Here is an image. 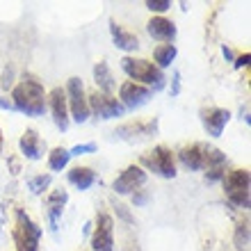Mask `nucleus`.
Returning a JSON list of instances; mask_svg holds the SVG:
<instances>
[{
	"label": "nucleus",
	"instance_id": "aec40b11",
	"mask_svg": "<svg viewBox=\"0 0 251 251\" xmlns=\"http://www.w3.org/2000/svg\"><path fill=\"white\" fill-rule=\"evenodd\" d=\"M94 82H96V92L112 96V92H114V78H112L110 66H107L105 62H99V64L94 66Z\"/></svg>",
	"mask_w": 251,
	"mask_h": 251
},
{
	"label": "nucleus",
	"instance_id": "b1692460",
	"mask_svg": "<svg viewBox=\"0 0 251 251\" xmlns=\"http://www.w3.org/2000/svg\"><path fill=\"white\" fill-rule=\"evenodd\" d=\"M50 183H53V176H50V174H37L32 178H27V190L39 197V194H44V192L50 187Z\"/></svg>",
	"mask_w": 251,
	"mask_h": 251
},
{
	"label": "nucleus",
	"instance_id": "7ed1b4c3",
	"mask_svg": "<svg viewBox=\"0 0 251 251\" xmlns=\"http://www.w3.org/2000/svg\"><path fill=\"white\" fill-rule=\"evenodd\" d=\"M14 217H16V226L12 231V238L16 251H39V240L41 233H44L41 226L37 222H32V217L23 208H16Z\"/></svg>",
	"mask_w": 251,
	"mask_h": 251
},
{
	"label": "nucleus",
	"instance_id": "f03ea898",
	"mask_svg": "<svg viewBox=\"0 0 251 251\" xmlns=\"http://www.w3.org/2000/svg\"><path fill=\"white\" fill-rule=\"evenodd\" d=\"M121 69H124V73L132 80V82L149 87V89H153V94L160 92L167 82L165 71H160L153 62L142 60V57H130V55H126V57H121Z\"/></svg>",
	"mask_w": 251,
	"mask_h": 251
},
{
	"label": "nucleus",
	"instance_id": "f257e3e1",
	"mask_svg": "<svg viewBox=\"0 0 251 251\" xmlns=\"http://www.w3.org/2000/svg\"><path fill=\"white\" fill-rule=\"evenodd\" d=\"M12 103L16 112H23L27 117H41L48 107V94L34 75H23L12 87Z\"/></svg>",
	"mask_w": 251,
	"mask_h": 251
},
{
	"label": "nucleus",
	"instance_id": "412c9836",
	"mask_svg": "<svg viewBox=\"0 0 251 251\" xmlns=\"http://www.w3.org/2000/svg\"><path fill=\"white\" fill-rule=\"evenodd\" d=\"M176 55H178V48L174 46V44H160V46L153 50V60H155L153 64L162 71L167 66H172V62L176 60Z\"/></svg>",
	"mask_w": 251,
	"mask_h": 251
},
{
	"label": "nucleus",
	"instance_id": "c9c22d12",
	"mask_svg": "<svg viewBox=\"0 0 251 251\" xmlns=\"http://www.w3.org/2000/svg\"><path fill=\"white\" fill-rule=\"evenodd\" d=\"M9 165H12V174H19V162H16V160H9Z\"/></svg>",
	"mask_w": 251,
	"mask_h": 251
},
{
	"label": "nucleus",
	"instance_id": "ddd939ff",
	"mask_svg": "<svg viewBox=\"0 0 251 251\" xmlns=\"http://www.w3.org/2000/svg\"><path fill=\"white\" fill-rule=\"evenodd\" d=\"M205 151H208V144H201V142L183 146L178 151L180 167L187 169V172H203L205 169Z\"/></svg>",
	"mask_w": 251,
	"mask_h": 251
},
{
	"label": "nucleus",
	"instance_id": "bb28decb",
	"mask_svg": "<svg viewBox=\"0 0 251 251\" xmlns=\"http://www.w3.org/2000/svg\"><path fill=\"white\" fill-rule=\"evenodd\" d=\"M146 7L155 14H162L167 9H172V0H146Z\"/></svg>",
	"mask_w": 251,
	"mask_h": 251
},
{
	"label": "nucleus",
	"instance_id": "e433bc0d",
	"mask_svg": "<svg viewBox=\"0 0 251 251\" xmlns=\"http://www.w3.org/2000/svg\"><path fill=\"white\" fill-rule=\"evenodd\" d=\"M0 149H2V132H0Z\"/></svg>",
	"mask_w": 251,
	"mask_h": 251
},
{
	"label": "nucleus",
	"instance_id": "4468645a",
	"mask_svg": "<svg viewBox=\"0 0 251 251\" xmlns=\"http://www.w3.org/2000/svg\"><path fill=\"white\" fill-rule=\"evenodd\" d=\"M158 132V119L149 121V124H142V121H130V124L119 126L114 135L119 139H126V142H139V139H146Z\"/></svg>",
	"mask_w": 251,
	"mask_h": 251
},
{
	"label": "nucleus",
	"instance_id": "9b49d317",
	"mask_svg": "<svg viewBox=\"0 0 251 251\" xmlns=\"http://www.w3.org/2000/svg\"><path fill=\"white\" fill-rule=\"evenodd\" d=\"M201 126L210 137H222L226 124L231 121V112L226 107H203L201 110Z\"/></svg>",
	"mask_w": 251,
	"mask_h": 251
},
{
	"label": "nucleus",
	"instance_id": "c756f323",
	"mask_svg": "<svg viewBox=\"0 0 251 251\" xmlns=\"http://www.w3.org/2000/svg\"><path fill=\"white\" fill-rule=\"evenodd\" d=\"M114 210H117V215H119V217L124 219L126 224H132V222H135V217H132L130 210H128V208H126L124 203H114Z\"/></svg>",
	"mask_w": 251,
	"mask_h": 251
},
{
	"label": "nucleus",
	"instance_id": "473e14b6",
	"mask_svg": "<svg viewBox=\"0 0 251 251\" xmlns=\"http://www.w3.org/2000/svg\"><path fill=\"white\" fill-rule=\"evenodd\" d=\"M0 110H16V107H14L12 100H2V99H0Z\"/></svg>",
	"mask_w": 251,
	"mask_h": 251
},
{
	"label": "nucleus",
	"instance_id": "72a5a7b5",
	"mask_svg": "<svg viewBox=\"0 0 251 251\" xmlns=\"http://www.w3.org/2000/svg\"><path fill=\"white\" fill-rule=\"evenodd\" d=\"M178 80H180V75H178V73H174V89H172V94H178V89H180Z\"/></svg>",
	"mask_w": 251,
	"mask_h": 251
},
{
	"label": "nucleus",
	"instance_id": "423d86ee",
	"mask_svg": "<svg viewBox=\"0 0 251 251\" xmlns=\"http://www.w3.org/2000/svg\"><path fill=\"white\" fill-rule=\"evenodd\" d=\"M64 94H66V105H69V117L75 124H85L89 119V105H87V94L82 80L78 75L69 78Z\"/></svg>",
	"mask_w": 251,
	"mask_h": 251
},
{
	"label": "nucleus",
	"instance_id": "6ab92c4d",
	"mask_svg": "<svg viewBox=\"0 0 251 251\" xmlns=\"http://www.w3.org/2000/svg\"><path fill=\"white\" fill-rule=\"evenodd\" d=\"M66 201H69V192H66L64 187L53 190L48 194V217H50V226H53V228H57V222H60L62 212H64Z\"/></svg>",
	"mask_w": 251,
	"mask_h": 251
},
{
	"label": "nucleus",
	"instance_id": "f704fd0d",
	"mask_svg": "<svg viewBox=\"0 0 251 251\" xmlns=\"http://www.w3.org/2000/svg\"><path fill=\"white\" fill-rule=\"evenodd\" d=\"M222 53H224V57H226V60H228V62H233V60H235V57H233V50H231V48H228V46H224V48H222Z\"/></svg>",
	"mask_w": 251,
	"mask_h": 251
},
{
	"label": "nucleus",
	"instance_id": "1a4fd4ad",
	"mask_svg": "<svg viewBox=\"0 0 251 251\" xmlns=\"http://www.w3.org/2000/svg\"><path fill=\"white\" fill-rule=\"evenodd\" d=\"M146 172L142 169L139 165H130V167H126L124 172L114 178V183H112V190H114V194H132V192H137V190H142V187L146 185Z\"/></svg>",
	"mask_w": 251,
	"mask_h": 251
},
{
	"label": "nucleus",
	"instance_id": "0eeeda50",
	"mask_svg": "<svg viewBox=\"0 0 251 251\" xmlns=\"http://www.w3.org/2000/svg\"><path fill=\"white\" fill-rule=\"evenodd\" d=\"M87 105H89V114H96L99 119L110 121V119H119L126 114V107L121 105L114 96H107V94H100L94 89L92 94H87Z\"/></svg>",
	"mask_w": 251,
	"mask_h": 251
},
{
	"label": "nucleus",
	"instance_id": "4be33fe9",
	"mask_svg": "<svg viewBox=\"0 0 251 251\" xmlns=\"http://www.w3.org/2000/svg\"><path fill=\"white\" fill-rule=\"evenodd\" d=\"M69 160H71L69 149H64V146H55L53 151L48 153V169H50V172H62V169H66Z\"/></svg>",
	"mask_w": 251,
	"mask_h": 251
},
{
	"label": "nucleus",
	"instance_id": "c85d7f7f",
	"mask_svg": "<svg viewBox=\"0 0 251 251\" xmlns=\"http://www.w3.org/2000/svg\"><path fill=\"white\" fill-rule=\"evenodd\" d=\"M0 87L2 89H12L14 87V66H5V71H2V80H0Z\"/></svg>",
	"mask_w": 251,
	"mask_h": 251
},
{
	"label": "nucleus",
	"instance_id": "6e6552de",
	"mask_svg": "<svg viewBox=\"0 0 251 251\" xmlns=\"http://www.w3.org/2000/svg\"><path fill=\"white\" fill-rule=\"evenodd\" d=\"M94 251H114V219L107 212H99L92 233Z\"/></svg>",
	"mask_w": 251,
	"mask_h": 251
},
{
	"label": "nucleus",
	"instance_id": "7c9ffc66",
	"mask_svg": "<svg viewBox=\"0 0 251 251\" xmlns=\"http://www.w3.org/2000/svg\"><path fill=\"white\" fill-rule=\"evenodd\" d=\"M224 174H226V169H208L205 172V180L208 183H217V180L224 178Z\"/></svg>",
	"mask_w": 251,
	"mask_h": 251
},
{
	"label": "nucleus",
	"instance_id": "393cba45",
	"mask_svg": "<svg viewBox=\"0 0 251 251\" xmlns=\"http://www.w3.org/2000/svg\"><path fill=\"white\" fill-rule=\"evenodd\" d=\"M235 245L242 249V247L249 245V222H240L238 228H235Z\"/></svg>",
	"mask_w": 251,
	"mask_h": 251
},
{
	"label": "nucleus",
	"instance_id": "dca6fc26",
	"mask_svg": "<svg viewBox=\"0 0 251 251\" xmlns=\"http://www.w3.org/2000/svg\"><path fill=\"white\" fill-rule=\"evenodd\" d=\"M19 149H21V155L25 160H41L44 158V142H41L39 132L27 128L19 139Z\"/></svg>",
	"mask_w": 251,
	"mask_h": 251
},
{
	"label": "nucleus",
	"instance_id": "cd10ccee",
	"mask_svg": "<svg viewBox=\"0 0 251 251\" xmlns=\"http://www.w3.org/2000/svg\"><path fill=\"white\" fill-rule=\"evenodd\" d=\"M149 199H151V194H149V190H137L130 194V201L135 208H139V205H146L149 203Z\"/></svg>",
	"mask_w": 251,
	"mask_h": 251
},
{
	"label": "nucleus",
	"instance_id": "5701e85b",
	"mask_svg": "<svg viewBox=\"0 0 251 251\" xmlns=\"http://www.w3.org/2000/svg\"><path fill=\"white\" fill-rule=\"evenodd\" d=\"M226 162H228L226 153H222L215 146H208V151H205V172L208 169H226Z\"/></svg>",
	"mask_w": 251,
	"mask_h": 251
},
{
	"label": "nucleus",
	"instance_id": "20e7f679",
	"mask_svg": "<svg viewBox=\"0 0 251 251\" xmlns=\"http://www.w3.org/2000/svg\"><path fill=\"white\" fill-rule=\"evenodd\" d=\"M139 167L144 172H153L160 178H176V158H174V151L165 144L153 146L149 153H144L139 158Z\"/></svg>",
	"mask_w": 251,
	"mask_h": 251
},
{
	"label": "nucleus",
	"instance_id": "f3484780",
	"mask_svg": "<svg viewBox=\"0 0 251 251\" xmlns=\"http://www.w3.org/2000/svg\"><path fill=\"white\" fill-rule=\"evenodd\" d=\"M110 34H112L114 46L124 50V53H135L139 48V39L137 34H132L130 30H126L124 25H119L117 21H110Z\"/></svg>",
	"mask_w": 251,
	"mask_h": 251
},
{
	"label": "nucleus",
	"instance_id": "a211bd4d",
	"mask_svg": "<svg viewBox=\"0 0 251 251\" xmlns=\"http://www.w3.org/2000/svg\"><path fill=\"white\" fill-rule=\"evenodd\" d=\"M66 178H69L71 185L78 187L80 192H85V190H89L96 180H99V174L94 172L92 167H73V169H69Z\"/></svg>",
	"mask_w": 251,
	"mask_h": 251
},
{
	"label": "nucleus",
	"instance_id": "2f4dec72",
	"mask_svg": "<svg viewBox=\"0 0 251 251\" xmlns=\"http://www.w3.org/2000/svg\"><path fill=\"white\" fill-rule=\"evenodd\" d=\"M249 60H251V55H249V53H245V55H240V57H235V60H233V66H235V69L249 66Z\"/></svg>",
	"mask_w": 251,
	"mask_h": 251
},
{
	"label": "nucleus",
	"instance_id": "a878e982",
	"mask_svg": "<svg viewBox=\"0 0 251 251\" xmlns=\"http://www.w3.org/2000/svg\"><path fill=\"white\" fill-rule=\"evenodd\" d=\"M69 153L73 155H89V153H96V144L94 142H85V144H75L73 149H69Z\"/></svg>",
	"mask_w": 251,
	"mask_h": 251
},
{
	"label": "nucleus",
	"instance_id": "2eb2a0df",
	"mask_svg": "<svg viewBox=\"0 0 251 251\" xmlns=\"http://www.w3.org/2000/svg\"><path fill=\"white\" fill-rule=\"evenodd\" d=\"M146 32L151 34L153 39L162 41V44H174V39H176V25H174L169 19H165V16H153L149 23H146Z\"/></svg>",
	"mask_w": 251,
	"mask_h": 251
},
{
	"label": "nucleus",
	"instance_id": "9d476101",
	"mask_svg": "<svg viewBox=\"0 0 251 251\" xmlns=\"http://www.w3.org/2000/svg\"><path fill=\"white\" fill-rule=\"evenodd\" d=\"M153 99V89L144 85H137L132 80H126L124 85L119 87V103L126 107V110H137V107L146 105L149 100Z\"/></svg>",
	"mask_w": 251,
	"mask_h": 251
},
{
	"label": "nucleus",
	"instance_id": "39448f33",
	"mask_svg": "<svg viewBox=\"0 0 251 251\" xmlns=\"http://www.w3.org/2000/svg\"><path fill=\"white\" fill-rule=\"evenodd\" d=\"M224 194L226 201L233 208H249V185H251V176L249 169H231L224 174Z\"/></svg>",
	"mask_w": 251,
	"mask_h": 251
},
{
	"label": "nucleus",
	"instance_id": "f8f14e48",
	"mask_svg": "<svg viewBox=\"0 0 251 251\" xmlns=\"http://www.w3.org/2000/svg\"><path fill=\"white\" fill-rule=\"evenodd\" d=\"M48 107H50V114H53L55 126L60 128L62 132L69 130V124H71V117H69V105H66V94L62 87H55L48 94Z\"/></svg>",
	"mask_w": 251,
	"mask_h": 251
}]
</instances>
